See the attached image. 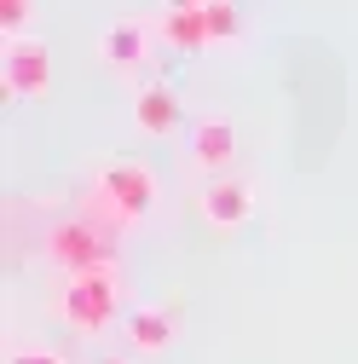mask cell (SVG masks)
<instances>
[{
  "label": "cell",
  "mask_w": 358,
  "mask_h": 364,
  "mask_svg": "<svg viewBox=\"0 0 358 364\" xmlns=\"http://www.w3.org/2000/svg\"><path fill=\"white\" fill-rule=\"evenodd\" d=\"M202 18H208V41H237V35H243V18H237L232 0H208Z\"/></svg>",
  "instance_id": "cell-11"
},
{
  "label": "cell",
  "mask_w": 358,
  "mask_h": 364,
  "mask_svg": "<svg viewBox=\"0 0 358 364\" xmlns=\"http://www.w3.org/2000/svg\"><path fill=\"white\" fill-rule=\"evenodd\" d=\"M202 214H208V225H219V232H232V225H243L249 214H254V191L243 186V179H214V186L202 191Z\"/></svg>",
  "instance_id": "cell-6"
},
{
  "label": "cell",
  "mask_w": 358,
  "mask_h": 364,
  "mask_svg": "<svg viewBox=\"0 0 358 364\" xmlns=\"http://www.w3.org/2000/svg\"><path fill=\"white\" fill-rule=\"evenodd\" d=\"M162 35H168V47H179V53L208 47V18H202V6H168Z\"/></svg>",
  "instance_id": "cell-7"
},
{
  "label": "cell",
  "mask_w": 358,
  "mask_h": 364,
  "mask_svg": "<svg viewBox=\"0 0 358 364\" xmlns=\"http://www.w3.org/2000/svg\"><path fill=\"white\" fill-rule=\"evenodd\" d=\"M191 162L202 168V173H219V179H226V168L237 162V127L232 122H202L197 133H191Z\"/></svg>",
  "instance_id": "cell-5"
},
{
  "label": "cell",
  "mask_w": 358,
  "mask_h": 364,
  "mask_svg": "<svg viewBox=\"0 0 358 364\" xmlns=\"http://www.w3.org/2000/svg\"><path fill=\"white\" fill-rule=\"evenodd\" d=\"M168 6H208V0H168Z\"/></svg>",
  "instance_id": "cell-14"
},
{
  "label": "cell",
  "mask_w": 358,
  "mask_h": 364,
  "mask_svg": "<svg viewBox=\"0 0 358 364\" xmlns=\"http://www.w3.org/2000/svg\"><path fill=\"white\" fill-rule=\"evenodd\" d=\"M23 18H29V0H0V29H6V41H23Z\"/></svg>",
  "instance_id": "cell-12"
},
{
  "label": "cell",
  "mask_w": 358,
  "mask_h": 364,
  "mask_svg": "<svg viewBox=\"0 0 358 364\" xmlns=\"http://www.w3.org/2000/svg\"><path fill=\"white\" fill-rule=\"evenodd\" d=\"M104 58L110 64H145V29L139 23H110V35H104Z\"/></svg>",
  "instance_id": "cell-10"
},
{
  "label": "cell",
  "mask_w": 358,
  "mask_h": 364,
  "mask_svg": "<svg viewBox=\"0 0 358 364\" xmlns=\"http://www.w3.org/2000/svg\"><path fill=\"white\" fill-rule=\"evenodd\" d=\"M133 122H139L145 133H173V122H179V99H173V87H145L139 105H133Z\"/></svg>",
  "instance_id": "cell-8"
},
{
  "label": "cell",
  "mask_w": 358,
  "mask_h": 364,
  "mask_svg": "<svg viewBox=\"0 0 358 364\" xmlns=\"http://www.w3.org/2000/svg\"><path fill=\"white\" fill-rule=\"evenodd\" d=\"M12 364H58V353H18Z\"/></svg>",
  "instance_id": "cell-13"
},
{
  "label": "cell",
  "mask_w": 358,
  "mask_h": 364,
  "mask_svg": "<svg viewBox=\"0 0 358 364\" xmlns=\"http://www.w3.org/2000/svg\"><path fill=\"white\" fill-rule=\"evenodd\" d=\"M127 341L139 347V353H162L168 341H173V318L162 312V306H139L127 318Z\"/></svg>",
  "instance_id": "cell-9"
},
{
  "label": "cell",
  "mask_w": 358,
  "mask_h": 364,
  "mask_svg": "<svg viewBox=\"0 0 358 364\" xmlns=\"http://www.w3.org/2000/svg\"><path fill=\"white\" fill-rule=\"evenodd\" d=\"M47 255L70 272V278H87V272H116V266H110V243H104V232H93V220H64V225H53Z\"/></svg>",
  "instance_id": "cell-2"
},
{
  "label": "cell",
  "mask_w": 358,
  "mask_h": 364,
  "mask_svg": "<svg viewBox=\"0 0 358 364\" xmlns=\"http://www.w3.org/2000/svg\"><path fill=\"white\" fill-rule=\"evenodd\" d=\"M116 301H121L116 272H87V278H70V289H64V324L81 330V336H99L110 318H116Z\"/></svg>",
  "instance_id": "cell-1"
},
{
  "label": "cell",
  "mask_w": 358,
  "mask_h": 364,
  "mask_svg": "<svg viewBox=\"0 0 358 364\" xmlns=\"http://www.w3.org/2000/svg\"><path fill=\"white\" fill-rule=\"evenodd\" d=\"M6 93L12 99H40L53 87V58H47V47H40V41H6Z\"/></svg>",
  "instance_id": "cell-4"
},
{
  "label": "cell",
  "mask_w": 358,
  "mask_h": 364,
  "mask_svg": "<svg viewBox=\"0 0 358 364\" xmlns=\"http://www.w3.org/2000/svg\"><path fill=\"white\" fill-rule=\"evenodd\" d=\"M99 197L116 208V220H139V214L156 203V173H151L145 162H116V168H104V179H99Z\"/></svg>",
  "instance_id": "cell-3"
}]
</instances>
